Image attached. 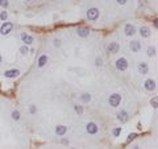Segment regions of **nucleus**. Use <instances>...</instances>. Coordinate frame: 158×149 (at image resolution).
I'll return each mask as SVG.
<instances>
[{"mask_svg": "<svg viewBox=\"0 0 158 149\" xmlns=\"http://www.w3.org/2000/svg\"><path fill=\"white\" fill-rule=\"evenodd\" d=\"M108 102H109V104H111L112 107H117L121 103V95H119V94H113V95L109 96Z\"/></svg>", "mask_w": 158, "mask_h": 149, "instance_id": "nucleus-1", "label": "nucleus"}, {"mask_svg": "<svg viewBox=\"0 0 158 149\" xmlns=\"http://www.w3.org/2000/svg\"><path fill=\"white\" fill-rule=\"evenodd\" d=\"M99 17V9L98 8H91L87 11V19L88 20H96Z\"/></svg>", "mask_w": 158, "mask_h": 149, "instance_id": "nucleus-2", "label": "nucleus"}, {"mask_svg": "<svg viewBox=\"0 0 158 149\" xmlns=\"http://www.w3.org/2000/svg\"><path fill=\"white\" fill-rule=\"evenodd\" d=\"M116 67H117V70L124 71L128 67V61L125 60V58H119V60L116 61Z\"/></svg>", "mask_w": 158, "mask_h": 149, "instance_id": "nucleus-3", "label": "nucleus"}, {"mask_svg": "<svg viewBox=\"0 0 158 149\" xmlns=\"http://www.w3.org/2000/svg\"><path fill=\"white\" fill-rule=\"evenodd\" d=\"M12 28H13V25H12V22H9V21H5L4 24L1 25V29H0V32H1V34H8L9 32L12 30Z\"/></svg>", "mask_w": 158, "mask_h": 149, "instance_id": "nucleus-4", "label": "nucleus"}, {"mask_svg": "<svg viewBox=\"0 0 158 149\" xmlns=\"http://www.w3.org/2000/svg\"><path fill=\"white\" fill-rule=\"evenodd\" d=\"M98 125L95 124V123H88V124H87V132H88V133H91V135H95L96 132H98Z\"/></svg>", "mask_w": 158, "mask_h": 149, "instance_id": "nucleus-5", "label": "nucleus"}, {"mask_svg": "<svg viewBox=\"0 0 158 149\" xmlns=\"http://www.w3.org/2000/svg\"><path fill=\"white\" fill-rule=\"evenodd\" d=\"M20 74V71L19 70H16V69H12V70H7L4 73V75L7 77V78H16V77Z\"/></svg>", "mask_w": 158, "mask_h": 149, "instance_id": "nucleus-6", "label": "nucleus"}, {"mask_svg": "<svg viewBox=\"0 0 158 149\" xmlns=\"http://www.w3.org/2000/svg\"><path fill=\"white\" fill-rule=\"evenodd\" d=\"M21 40H22V42H24L25 45H30L32 42H33V37L32 36H29L27 33H22L21 34Z\"/></svg>", "mask_w": 158, "mask_h": 149, "instance_id": "nucleus-7", "label": "nucleus"}, {"mask_svg": "<svg viewBox=\"0 0 158 149\" xmlns=\"http://www.w3.org/2000/svg\"><path fill=\"white\" fill-rule=\"evenodd\" d=\"M145 89L149 90V91H153V90L156 89V82H154L153 79H148L146 82H145Z\"/></svg>", "mask_w": 158, "mask_h": 149, "instance_id": "nucleus-8", "label": "nucleus"}, {"mask_svg": "<svg viewBox=\"0 0 158 149\" xmlns=\"http://www.w3.org/2000/svg\"><path fill=\"white\" fill-rule=\"evenodd\" d=\"M119 49H120V46H119V44L117 42H111L108 45V51H111V53H117Z\"/></svg>", "mask_w": 158, "mask_h": 149, "instance_id": "nucleus-9", "label": "nucleus"}, {"mask_svg": "<svg viewBox=\"0 0 158 149\" xmlns=\"http://www.w3.org/2000/svg\"><path fill=\"white\" fill-rule=\"evenodd\" d=\"M125 34L127 36H133L134 34V32H136V29H134L133 25H130V24H128V25H125Z\"/></svg>", "mask_w": 158, "mask_h": 149, "instance_id": "nucleus-10", "label": "nucleus"}, {"mask_svg": "<svg viewBox=\"0 0 158 149\" xmlns=\"http://www.w3.org/2000/svg\"><path fill=\"white\" fill-rule=\"evenodd\" d=\"M138 71H140V74H146L148 73V65L145 62L138 63Z\"/></svg>", "mask_w": 158, "mask_h": 149, "instance_id": "nucleus-11", "label": "nucleus"}, {"mask_svg": "<svg viewBox=\"0 0 158 149\" xmlns=\"http://www.w3.org/2000/svg\"><path fill=\"white\" fill-rule=\"evenodd\" d=\"M88 34H90V29H87V28H79L78 29V36H80V37H87Z\"/></svg>", "mask_w": 158, "mask_h": 149, "instance_id": "nucleus-12", "label": "nucleus"}, {"mask_svg": "<svg viewBox=\"0 0 158 149\" xmlns=\"http://www.w3.org/2000/svg\"><path fill=\"white\" fill-rule=\"evenodd\" d=\"M117 119L120 121H127L128 120V114L125 111H121V112H119L117 114Z\"/></svg>", "mask_w": 158, "mask_h": 149, "instance_id": "nucleus-13", "label": "nucleus"}, {"mask_svg": "<svg viewBox=\"0 0 158 149\" xmlns=\"http://www.w3.org/2000/svg\"><path fill=\"white\" fill-rule=\"evenodd\" d=\"M130 49H132V51H138L141 49L140 42H138V41H133V42H130Z\"/></svg>", "mask_w": 158, "mask_h": 149, "instance_id": "nucleus-14", "label": "nucleus"}, {"mask_svg": "<svg viewBox=\"0 0 158 149\" xmlns=\"http://www.w3.org/2000/svg\"><path fill=\"white\" fill-rule=\"evenodd\" d=\"M66 131H67V128L65 127V125H58V127L56 128V132H57V135H65L66 133Z\"/></svg>", "mask_w": 158, "mask_h": 149, "instance_id": "nucleus-15", "label": "nucleus"}, {"mask_svg": "<svg viewBox=\"0 0 158 149\" xmlns=\"http://www.w3.org/2000/svg\"><path fill=\"white\" fill-rule=\"evenodd\" d=\"M140 33H141L142 37H149V36H150V29L146 28V27H142L140 29Z\"/></svg>", "mask_w": 158, "mask_h": 149, "instance_id": "nucleus-16", "label": "nucleus"}, {"mask_svg": "<svg viewBox=\"0 0 158 149\" xmlns=\"http://www.w3.org/2000/svg\"><path fill=\"white\" fill-rule=\"evenodd\" d=\"M46 62H47V56H41L40 60H38V66L42 67V66H45Z\"/></svg>", "mask_w": 158, "mask_h": 149, "instance_id": "nucleus-17", "label": "nucleus"}, {"mask_svg": "<svg viewBox=\"0 0 158 149\" xmlns=\"http://www.w3.org/2000/svg\"><path fill=\"white\" fill-rule=\"evenodd\" d=\"M90 99H91V95H90V94H83V95H80V100H82V102H90Z\"/></svg>", "mask_w": 158, "mask_h": 149, "instance_id": "nucleus-18", "label": "nucleus"}, {"mask_svg": "<svg viewBox=\"0 0 158 149\" xmlns=\"http://www.w3.org/2000/svg\"><path fill=\"white\" fill-rule=\"evenodd\" d=\"M12 119L19 120V119H20V112H19V111H13V112H12Z\"/></svg>", "mask_w": 158, "mask_h": 149, "instance_id": "nucleus-19", "label": "nucleus"}, {"mask_svg": "<svg viewBox=\"0 0 158 149\" xmlns=\"http://www.w3.org/2000/svg\"><path fill=\"white\" fill-rule=\"evenodd\" d=\"M0 7L7 8L8 7V0H0Z\"/></svg>", "mask_w": 158, "mask_h": 149, "instance_id": "nucleus-20", "label": "nucleus"}, {"mask_svg": "<svg viewBox=\"0 0 158 149\" xmlns=\"http://www.w3.org/2000/svg\"><path fill=\"white\" fill-rule=\"evenodd\" d=\"M75 112H76V114H82V112H83L82 106H75Z\"/></svg>", "mask_w": 158, "mask_h": 149, "instance_id": "nucleus-21", "label": "nucleus"}, {"mask_svg": "<svg viewBox=\"0 0 158 149\" xmlns=\"http://www.w3.org/2000/svg\"><path fill=\"white\" fill-rule=\"evenodd\" d=\"M154 53H156V50H154V48H149L148 49V54L151 57V56H154Z\"/></svg>", "mask_w": 158, "mask_h": 149, "instance_id": "nucleus-22", "label": "nucleus"}, {"mask_svg": "<svg viewBox=\"0 0 158 149\" xmlns=\"http://www.w3.org/2000/svg\"><path fill=\"white\" fill-rule=\"evenodd\" d=\"M0 17H1V20H7V17H8L7 12H5V11H3V12H1V15H0Z\"/></svg>", "mask_w": 158, "mask_h": 149, "instance_id": "nucleus-23", "label": "nucleus"}, {"mask_svg": "<svg viewBox=\"0 0 158 149\" xmlns=\"http://www.w3.org/2000/svg\"><path fill=\"white\" fill-rule=\"evenodd\" d=\"M20 51H21L22 54H27L29 50H28V48H27V46H22V48H20Z\"/></svg>", "mask_w": 158, "mask_h": 149, "instance_id": "nucleus-24", "label": "nucleus"}, {"mask_svg": "<svg viewBox=\"0 0 158 149\" xmlns=\"http://www.w3.org/2000/svg\"><path fill=\"white\" fill-rule=\"evenodd\" d=\"M120 133H121V128H116L115 131H113V135H115V136H119Z\"/></svg>", "mask_w": 158, "mask_h": 149, "instance_id": "nucleus-25", "label": "nucleus"}, {"mask_svg": "<svg viewBox=\"0 0 158 149\" xmlns=\"http://www.w3.org/2000/svg\"><path fill=\"white\" fill-rule=\"evenodd\" d=\"M134 137H136V135H134V133H132V135H129V136H128V140H127V142H129V141H132V140H133Z\"/></svg>", "mask_w": 158, "mask_h": 149, "instance_id": "nucleus-26", "label": "nucleus"}, {"mask_svg": "<svg viewBox=\"0 0 158 149\" xmlns=\"http://www.w3.org/2000/svg\"><path fill=\"white\" fill-rule=\"evenodd\" d=\"M116 1L119 3V4H121V5H124L125 3H127V0H116Z\"/></svg>", "mask_w": 158, "mask_h": 149, "instance_id": "nucleus-27", "label": "nucleus"}, {"mask_svg": "<svg viewBox=\"0 0 158 149\" xmlns=\"http://www.w3.org/2000/svg\"><path fill=\"white\" fill-rule=\"evenodd\" d=\"M151 104H153V107H157V98H154L151 100Z\"/></svg>", "mask_w": 158, "mask_h": 149, "instance_id": "nucleus-28", "label": "nucleus"}, {"mask_svg": "<svg viewBox=\"0 0 158 149\" xmlns=\"http://www.w3.org/2000/svg\"><path fill=\"white\" fill-rule=\"evenodd\" d=\"M54 45H56V46H61V41L59 40H56V41H54Z\"/></svg>", "mask_w": 158, "mask_h": 149, "instance_id": "nucleus-29", "label": "nucleus"}, {"mask_svg": "<svg viewBox=\"0 0 158 149\" xmlns=\"http://www.w3.org/2000/svg\"><path fill=\"white\" fill-rule=\"evenodd\" d=\"M30 112H32V114L36 112V107H34V106H30Z\"/></svg>", "mask_w": 158, "mask_h": 149, "instance_id": "nucleus-30", "label": "nucleus"}, {"mask_svg": "<svg viewBox=\"0 0 158 149\" xmlns=\"http://www.w3.org/2000/svg\"><path fill=\"white\" fill-rule=\"evenodd\" d=\"M96 65H98V66H100V65H102V60H99V58H98V60H96Z\"/></svg>", "mask_w": 158, "mask_h": 149, "instance_id": "nucleus-31", "label": "nucleus"}, {"mask_svg": "<svg viewBox=\"0 0 158 149\" xmlns=\"http://www.w3.org/2000/svg\"><path fill=\"white\" fill-rule=\"evenodd\" d=\"M0 62H1V57H0Z\"/></svg>", "mask_w": 158, "mask_h": 149, "instance_id": "nucleus-32", "label": "nucleus"}, {"mask_svg": "<svg viewBox=\"0 0 158 149\" xmlns=\"http://www.w3.org/2000/svg\"><path fill=\"white\" fill-rule=\"evenodd\" d=\"M27 1H30V0H27Z\"/></svg>", "mask_w": 158, "mask_h": 149, "instance_id": "nucleus-33", "label": "nucleus"}]
</instances>
